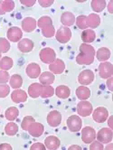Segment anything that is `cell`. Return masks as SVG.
Segmentation results:
<instances>
[{
  "mask_svg": "<svg viewBox=\"0 0 113 150\" xmlns=\"http://www.w3.org/2000/svg\"><path fill=\"white\" fill-rule=\"evenodd\" d=\"M41 91H42V86L40 84H32L29 87V94L33 98H37V96L41 94Z\"/></svg>",
  "mask_w": 113,
  "mask_h": 150,
  "instance_id": "484cf974",
  "label": "cell"
},
{
  "mask_svg": "<svg viewBox=\"0 0 113 150\" xmlns=\"http://www.w3.org/2000/svg\"><path fill=\"white\" fill-rule=\"evenodd\" d=\"M64 69V63L61 60H56L54 63L50 65V70L54 73H61Z\"/></svg>",
  "mask_w": 113,
  "mask_h": 150,
  "instance_id": "ffe728a7",
  "label": "cell"
},
{
  "mask_svg": "<svg viewBox=\"0 0 113 150\" xmlns=\"http://www.w3.org/2000/svg\"><path fill=\"white\" fill-rule=\"evenodd\" d=\"M78 80L81 84L89 85L94 80V73L90 70H85L80 73Z\"/></svg>",
  "mask_w": 113,
  "mask_h": 150,
  "instance_id": "52a82bcc",
  "label": "cell"
},
{
  "mask_svg": "<svg viewBox=\"0 0 113 150\" xmlns=\"http://www.w3.org/2000/svg\"><path fill=\"white\" fill-rule=\"evenodd\" d=\"M33 48H34V42L29 39H23L18 44V49L23 52H30Z\"/></svg>",
  "mask_w": 113,
  "mask_h": 150,
  "instance_id": "9a60e30c",
  "label": "cell"
},
{
  "mask_svg": "<svg viewBox=\"0 0 113 150\" xmlns=\"http://www.w3.org/2000/svg\"><path fill=\"white\" fill-rule=\"evenodd\" d=\"M54 75L52 74L51 72H48V71L44 72L40 77V81L45 85L52 84L54 82Z\"/></svg>",
  "mask_w": 113,
  "mask_h": 150,
  "instance_id": "603a6c76",
  "label": "cell"
},
{
  "mask_svg": "<svg viewBox=\"0 0 113 150\" xmlns=\"http://www.w3.org/2000/svg\"><path fill=\"white\" fill-rule=\"evenodd\" d=\"M99 71L102 79H108L113 75V65L109 62H101L99 66Z\"/></svg>",
  "mask_w": 113,
  "mask_h": 150,
  "instance_id": "3957f363",
  "label": "cell"
},
{
  "mask_svg": "<svg viewBox=\"0 0 113 150\" xmlns=\"http://www.w3.org/2000/svg\"><path fill=\"white\" fill-rule=\"evenodd\" d=\"M61 121V115L56 110L50 112L47 116V122L51 127H58Z\"/></svg>",
  "mask_w": 113,
  "mask_h": 150,
  "instance_id": "8fae6325",
  "label": "cell"
},
{
  "mask_svg": "<svg viewBox=\"0 0 113 150\" xmlns=\"http://www.w3.org/2000/svg\"><path fill=\"white\" fill-rule=\"evenodd\" d=\"M112 5H113V2H112V1H109L108 8H109V13H111V14L113 13V10H112Z\"/></svg>",
  "mask_w": 113,
  "mask_h": 150,
  "instance_id": "f6af8a7d",
  "label": "cell"
},
{
  "mask_svg": "<svg viewBox=\"0 0 113 150\" xmlns=\"http://www.w3.org/2000/svg\"><path fill=\"white\" fill-rule=\"evenodd\" d=\"M18 127L15 123H8L6 127V132L8 136H14L16 134Z\"/></svg>",
  "mask_w": 113,
  "mask_h": 150,
  "instance_id": "1f68e13d",
  "label": "cell"
},
{
  "mask_svg": "<svg viewBox=\"0 0 113 150\" xmlns=\"http://www.w3.org/2000/svg\"><path fill=\"white\" fill-rule=\"evenodd\" d=\"M13 66V60L9 57H4L0 61V68L2 70H9Z\"/></svg>",
  "mask_w": 113,
  "mask_h": 150,
  "instance_id": "4dcf8cb0",
  "label": "cell"
},
{
  "mask_svg": "<svg viewBox=\"0 0 113 150\" xmlns=\"http://www.w3.org/2000/svg\"><path fill=\"white\" fill-rule=\"evenodd\" d=\"M77 109H78V113L83 117H87L90 115L92 112V106L88 101H81L78 104Z\"/></svg>",
  "mask_w": 113,
  "mask_h": 150,
  "instance_id": "9c48e42d",
  "label": "cell"
},
{
  "mask_svg": "<svg viewBox=\"0 0 113 150\" xmlns=\"http://www.w3.org/2000/svg\"><path fill=\"white\" fill-rule=\"evenodd\" d=\"M112 120H113V116H110L109 117V120H108V123H109V128H113V125H112Z\"/></svg>",
  "mask_w": 113,
  "mask_h": 150,
  "instance_id": "ee69618b",
  "label": "cell"
},
{
  "mask_svg": "<svg viewBox=\"0 0 113 150\" xmlns=\"http://www.w3.org/2000/svg\"><path fill=\"white\" fill-rule=\"evenodd\" d=\"M67 126L71 132H77L81 127V120L78 116L73 115L67 120Z\"/></svg>",
  "mask_w": 113,
  "mask_h": 150,
  "instance_id": "5b68a950",
  "label": "cell"
},
{
  "mask_svg": "<svg viewBox=\"0 0 113 150\" xmlns=\"http://www.w3.org/2000/svg\"><path fill=\"white\" fill-rule=\"evenodd\" d=\"M0 149H12V146L8 145V144H3V145H0Z\"/></svg>",
  "mask_w": 113,
  "mask_h": 150,
  "instance_id": "7bdbcfd3",
  "label": "cell"
},
{
  "mask_svg": "<svg viewBox=\"0 0 113 150\" xmlns=\"http://www.w3.org/2000/svg\"><path fill=\"white\" fill-rule=\"evenodd\" d=\"M18 110L15 107H11V108H9L6 110V117L8 120H14L16 119V117L18 116Z\"/></svg>",
  "mask_w": 113,
  "mask_h": 150,
  "instance_id": "f546056e",
  "label": "cell"
},
{
  "mask_svg": "<svg viewBox=\"0 0 113 150\" xmlns=\"http://www.w3.org/2000/svg\"><path fill=\"white\" fill-rule=\"evenodd\" d=\"M81 38L86 42H91L95 39V33L92 30H85L83 32Z\"/></svg>",
  "mask_w": 113,
  "mask_h": 150,
  "instance_id": "d4e9b609",
  "label": "cell"
},
{
  "mask_svg": "<svg viewBox=\"0 0 113 150\" xmlns=\"http://www.w3.org/2000/svg\"><path fill=\"white\" fill-rule=\"evenodd\" d=\"M94 49L88 45H81V54L77 57V62L80 64H90L94 59Z\"/></svg>",
  "mask_w": 113,
  "mask_h": 150,
  "instance_id": "6da1fadb",
  "label": "cell"
},
{
  "mask_svg": "<svg viewBox=\"0 0 113 150\" xmlns=\"http://www.w3.org/2000/svg\"><path fill=\"white\" fill-rule=\"evenodd\" d=\"M110 57V51L106 48V47H102L98 50L97 52V58L99 61H107Z\"/></svg>",
  "mask_w": 113,
  "mask_h": 150,
  "instance_id": "d6986e66",
  "label": "cell"
},
{
  "mask_svg": "<svg viewBox=\"0 0 113 150\" xmlns=\"http://www.w3.org/2000/svg\"><path fill=\"white\" fill-rule=\"evenodd\" d=\"M31 149H45L44 146L43 144H40V143H36V144H34L32 146H31Z\"/></svg>",
  "mask_w": 113,
  "mask_h": 150,
  "instance_id": "60d3db41",
  "label": "cell"
},
{
  "mask_svg": "<svg viewBox=\"0 0 113 150\" xmlns=\"http://www.w3.org/2000/svg\"><path fill=\"white\" fill-rule=\"evenodd\" d=\"M86 17L85 16H79V18L77 19V24H78V26L81 29H84L86 27V24H85V20H86Z\"/></svg>",
  "mask_w": 113,
  "mask_h": 150,
  "instance_id": "8d00e7d4",
  "label": "cell"
},
{
  "mask_svg": "<svg viewBox=\"0 0 113 150\" xmlns=\"http://www.w3.org/2000/svg\"><path fill=\"white\" fill-rule=\"evenodd\" d=\"M35 20L31 18V17H28V18H25L23 23H22V26H23V29L26 32H31L33 31L35 28Z\"/></svg>",
  "mask_w": 113,
  "mask_h": 150,
  "instance_id": "ac0fdd59",
  "label": "cell"
},
{
  "mask_svg": "<svg viewBox=\"0 0 113 150\" xmlns=\"http://www.w3.org/2000/svg\"><path fill=\"white\" fill-rule=\"evenodd\" d=\"M9 79V75L6 71H0V83H6Z\"/></svg>",
  "mask_w": 113,
  "mask_h": 150,
  "instance_id": "f35d334b",
  "label": "cell"
},
{
  "mask_svg": "<svg viewBox=\"0 0 113 150\" xmlns=\"http://www.w3.org/2000/svg\"><path fill=\"white\" fill-rule=\"evenodd\" d=\"M38 25L40 27H44V25H52V20L50 19L49 16H43L39 20Z\"/></svg>",
  "mask_w": 113,
  "mask_h": 150,
  "instance_id": "e575fe53",
  "label": "cell"
},
{
  "mask_svg": "<svg viewBox=\"0 0 113 150\" xmlns=\"http://www.w3.org/2000/svg\"><path fill=\"white\" fill-rule=\"evenodd\" d=\"M22 78L20 75L18 74H15L12 76V78L10 79V85L12 86V88L16 89L22 86Z\"/></svg>",
  "mask_w": 113,
  "mask_h": 150,
  "instance_id": "4316f807",
  "label": "cell"
},
{
  "mask_svg": "<svg viewBox=\"0 0 113 150\" xmlns=\"http://www.w3.org/2000/svg\"><path fill=\"white\" fill-rule=\"evenodd\" d=\"M7 37L10 41L17 42L22 37V32L18 27H12L7 32Z\"/></svg>",
  "mask_w": 113,
  "mask_h": 150,
  "instance_id": "5bb4252c",
  "label": "cell"
},
{
  "mask_svg": "<svg viewBox=\"0 0 113 150\" xmlns=\"http://www.w3.org/2000/svg\"><path fill=\"white\" fill-rule=\"evenodd\" d=\"M96 133L95 130L90 127H86L83 129V133H81V138L83 141L86 144H90L92 141L95 140Z\"/></svg>",
  "mask_w": 113,
  "mask_h": 150,
  "instance_id": "8992f818",
  "label": "cell"
},
{
  "mask_svg": "<svg viewBox=\"0 0 113 150\" xmlns=\"http://www.w3.org/2000/svg\"><path fill=\"white\" fill-rule=\"evenodd\" d=\"M9 42L4 39L0 38V52H6L9 50Z\"/></svg>",
  "mask_w": 113,
  "mask_h": 150,
  "instance_id": "836d02e7",
  "label": "cell"
},
{
  "mask_svg": "<svg viewBox=\"0 0 113 150\" xmlns=\"http://www.w3.org/2000/svg\"><path fill=\"white\" fill-rule=\"evenodd\" d=\"M107 85H108V87H109V91H113V78H112V76L109 78V80H108V81H107Z\"/></svg>",
  "mask_w": 113,
  "mask_h": 150,
  "instance_id": "b9f144b4",
  "label": "cell"
},
{
  "mask_svg": "<svg viewBox=\"0 0 113 150\" xmlns=\"http://www.w3.org/2000/svg\"><path fill=\"white\" fill-rule=\"evenodd\" d=\"M113 138V133L111 128L108 127H103L98 132L97 135V139L99 142H101L103 144H108L112 141Z\"/></svg>",
  "mask_w": 113,
  "mask_h": 150,
  "instance_id": "7a4b0ae2",
  "label": "cell"
},
{
  "mask_svg": "<svg viewBox=\"0 0 113 150\" xmlns=\"http://www.w3.org/2000/svg\"><path fill=\"white\" fill-rule=\"evenodd\" d=\"M41 70L38 64L36 63H30L26 68V73L28 74V76L30 78L35 79L40 75Z\"/></svg>",
  "mask_w": 113,
  "mask_h": 150,
  "instance_id": "4fadbf2b",
  "label": "cell"
},
{
  "mask_svg": "<svg viewBox=\"0 0 113 150\" xmlns=\"http://www.w3.org/2000/svg\"><path fill=\"white\" fill-rule=\"evenodd\" d=\"M21 2H22L24 5H26V3H29V2H25V1H21ZM35 1H32V2H31V4H30V5H31V6H33V5L35 4Z\"/></svg>",
  "mask_w": 113,
  "mask_h": 150,
  "instance_id": "bcb514c9",
  "label": "cell"
},
{
  "mask_svg": "<svg viewBox=\"0 0 113 150\" xmlns=\"http://www.w3.org/2000/svg\"><path fill=\"white\" fill-rule=\"evenodd\" d=\"M9 93V86L6 84L0 85V98H5Z\"/></svg>",
  "mask_w": 113,
  "mask_h": 150,
  "instance_id": "d590c367",
  "label": "cell"
},
{
  "mask_svg": "<svg viewBox=\"0 0 113 150\" xmlns=\"http://www.w3.org/2000/svg\"><path fill=\"white\" fill-rule=\"evenodd\" d=\"M71 30L67 27H61L56 34V38L60 42H67L71 39Z\"/></svg>",
  "mask_w": 113,
  "mask_h": 150,
  "instance_id": "30bf717a",
  "label": "cell"
},
{
  "mask_svg": "<svg viewBox=\"0 0 113 150\" xmlns=\"http://www.w3.org/2000/svg\"><path fill=\"white\" fill-rule=\"evenodd\" d=\"M12 99L15 102H23L27 99V95L23 91H15L12 93Z\"/></svg>",
  "mask_w": 113,
  "mask_h": 150,
  "instance_id": "44dd1931",
  "label": "cell"
},
{
  "mask_svg": "<svg viewBox=\"0 0 113 150\" xmlns=\"http://www.w3.org/2000/svg\"><path fill=\"white\" fill-rule=\"evenodd\" d=\"M74 16L71 13H64L61 16V22L65 25H71L74 23Z\"/></svg>",
  "mask_w": 113,
  "mask_h": 150,
  "instance_id": "f1b7e54d",
  "label": "cell"
},
{
  "mask_svg": "<svg viewBox=\"0 0 113 150\" xmlns=\"http://www.w3.org/2000/svg\"><path fill=\"white\" fill-rule=\"evenodd\" d=\"M55 93L56 95L58 96L59 98L61 99H66L70 96V89L66 86H59L56 88V91H55Z\"/></svg>",
  "mask_w": 113,
  "mask_h": 150,
  "instance_id": "cb8c5ba5",
  "label": "cell"
},
{
  "mask_svg": "<svg viewBox=\"0 0 113 150\" xmlns=\"http://www.w3.org/2000/svg\"><path fill=\"white\" fill-rule=\"evenodd\" d=\"M112 146H113V145L111 144V145H109V146L107 147V149H112Z\"/></svg>",
  "mask_w": 113,
  "mask_h": 150,
  "instance_id": "7dc6e473",
  "label": "cell"
},
{
  "mask_svg": "<svg viewBox=\"0 0 113 150\" xmlns=\"http://www.w3.org/2000/svg\"><path fill=\"white\" fill-rule=\"evenodd\" d=\"M3 6H4V10L5 11H11V10L14 8V2L13 1H5L2 2Z\"/></svg>",
  "mask_w": 113,
  "mask_h": 150,
  "instance_id": "74e56055",
  "label": "cell"
},
{
  "mask_svg": "<svg viewBox=\"0 0 113 150\" xmlns=\"http://www.w3.org/2000/svg\"><path fill=\"white\" fill-rule=\"evenodd\" d=\"M76 94L78 96V98L80 100H87L89 97H90V91L88 88L84 87V86H81L77 89L76 91Z\"/></svg>",
  "mask_w": 113,
  "mask_h": 150,
  "instance_id": "7402d4cb",
  "label": "cell"
},
{
  "mask_svg": "<svg viewBox=\"0 0 113 150\" xmlns=\"http://www.w3.org/2000/svg\"><path fill=\"white\" fill-rule=\"evenodd\" d=\"M45 146L48 149H57L60 146V141L56 137L51 136L45 138Z\"/></svg>",
  "mask_w": 113,
  "mask_h": 150,
  "instance_id": "2e32d148",
  "label": "cell"
},
{
  "mask_svg": "<svg viewBox=\"0 0 113 150\" xmlns=\"http://www.w3.org/2000/svg\"><path fill=\"white\" fill-rule=\"evenodd\" d=\"M91 7L93 8L95 12H101L106 7V1H104V0H101V1L94 0V1L91 2Z\"/></svg>",
  "mask_w": 113,
  "mask_h": 150,
  "instance_id": "83f0119b",
  "label": "cell"
},
{
  "mask_svg": "<svg viewBox=\"0 0 113 150\" xmlns=\"http://www.w3.org/2000/svg\"><path fill=\"white\" fill-rule=\"evenodd\" d=\"M35 122V119L32 117H25L22 122V128L24 130H27L30 125Z\"/></svg>",
  "mask_w": 113,
  "mask_h": 150,
  "instance_id": "d6a6232c",
  "label": "cell"
},
{
  "mask_svg": "<svg viewBox=\"0 0 113 150\" xmlns=\"http://www.w3.org/2000/svg\"><path fill=\"white\" fill-rule=\"evenodd\" d=\"M93 142V141H92ZM90 149H103V146H102L100 143H99V141H94L93 143H92L90 145Z\"/></svg>",
  "mask_w": 113,
  "mask_h": 150,
  "instance_id": "ab89813d",
  "label": "cell"
},
{
  "mask_svg": "<svg viewBox=\"0 0 113 150\" xmlns=\"http://www.w3.org/2000/svg\"><path fill=\"white\" fill-rule=\"evenodd\" d=\"M86 21H87V23H86L87 26H90L91 28H95L100 25V19L99 16H97L95 14H91L86 18Z\"/></svg>",
  "mask_w": 113,
  "mask_h": 150,
  "instance_id": "e0dca14e",
  "label": "cell"
},
{
  "mask_svg": "<svg viewBox=\"0 0 113 150\" xmlns=\"http://www.w3.org/2000/svg\"><path fill=\"white\" fill-rule=\"evenodd\" d=\"M40 57L43 60V62L45 63L53 62H54V59H55V52L52 49L45 48V49H43L42 51H41Z\"/></svg>",
  "mask_w": 113,
  "mask_h": 150,
  "instance_id": "ba28073f",
  "label": "cell"
},
{
  "mask_svg": "<svg viewBox=\"0 0 113 150\" xmlns=\"http://www.w3.org/2000/svg\"><path fill=\"white\" fill-rule=\"evenodd\" d=\"M93 120L98 122V123H103L108 120V117H109V111L106 108L104 107H100V108H97L93 114Z\"/></svg>",
  "mask_w": 113,
  "mask_h": 150,
  "instance_id": "277c9868",
  "label": "cell"
},
{
  "mask_svg": "<svg viewBox=\"0 0 113 150\" xmlns=\"http://www.w3.org/2000/svg\"><path fill=\"white\" fill-rule=\"evenodd\" d=\"M30 134L32 135L33 137H40L41 135L43 134L44 132V127L42 124H40V123H32L30 125V127H28V129Z\"/></svg>",
  "mask_w": 113,
  "mask_h": 150,
  "instance_id": "7c38bea8",
  "label": "cell"
}]
</instances>
